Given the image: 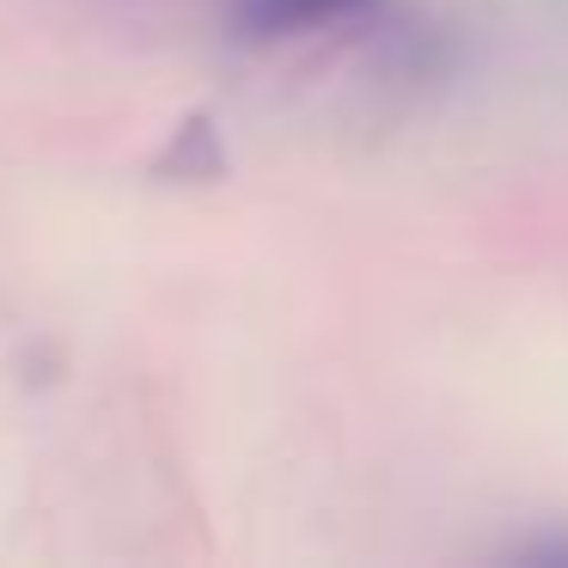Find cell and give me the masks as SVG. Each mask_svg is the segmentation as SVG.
I'll return each mask as SVG.
<instances>
[{"instance_id":"obj_1","label":"cell","mask_w":568,"mask_h":568,"mask_svg":"<svg viewBox=\"0 0 568 568\" xmlns=\"http://www.w3.org/2000/svg\"><path fill=\"white\" fill-rule=\"evenodd\" d=\"M379 0H226V19L245 43H287L367 19Z\"/></svg>"}]
</instances>
